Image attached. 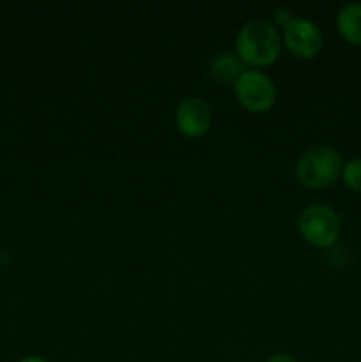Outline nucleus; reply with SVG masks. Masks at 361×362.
<instances>
[{
    "instance_id": "nucleus-11",
    "label": "nucleus",
    "mask_w": 361,
    "mask_h": 362,
    "mask_svg": "<svg viewBox=\"0 0 361 362\" xmlns=\"http://www.w3.org/2000/svg\"><path fill=\"white\" fill-rule=\"evenodd\" d=\"M265 362H297L294 359L292 356H289V354H275L273 357H269Z\"/></svg>"
},
{
    "instance_id": "nucleus-12",
    "label": "nucleus",
    "mask_w": 361,
    "mask_h": 362,
    "mask_svg": "<svg viewBox=\"0 0 361 362\" xmlns=\"http://www.w3.org/2000/svg\"><path fill=\"white\" fill-rule=\"evenodd\" d=\"M18 362H50V361L45 359V357H41V356H27Z\"/></svg>"
},
{
    "instance_id": "nucleus-10",
    "label": "nucleus",
    "mask_w": 361,
    "mask_h": 362,
    "mask_svg": "<svg viewBox=\"0 0 361 362\" xmlns=\"http://www.w3.org/2000/svg\"><path fill=\"white\" fill-rule=\"evenodd\" d=\"M292 14H290V11H287L285 7H280V9H276V13H275V20H276V23L278 25H282V27H285L287 23H289L290 20H292Z\"/></svg>"
},
{
    "instance_id": "nucleus-1",
    "label": "nucleus",
    "mask_w": 361,
    "mask_h": 362,
    "mask_svg": "<svg viewBox=\"0 0 361 362\" xmlns=\"http://www.w3.org/2000/svg\"><path fill=\"white\" fill-rule=\"evenodd\" d=\"M282 49L280 34L269 21L250 20L236 37V55L251 67H264L275 62Z\"/></svg>"
},
{
    "instance_id": "nucleus-3",
    "label": "nucleus",
    "mask_w": 361,
    "mask_h": 362,
    "mask_svg": "<svg viewBox=\"0 0 361 362\" xmlns=\"http://www.w3.org/2000/svg\"><path fill=\"white\" fill-rule=\"evenodd\" d=\"M299 232L315 247H331L342 235V219L329 205H308L299 216Z\"/></svg>"
},
{
    "instance_id": "nucleus-5",
    "label": "nucleus",
    "mask_w": 361,
    "mask_h": 362,
    "mask_svg": "<svg viewBox=\"0 0 361 362\" xmlns=\"http://www.w3.org/2000/svg\"><path fill=\"white\" fill-rule=\"evenodd\" d=\"M283 41L299 59H314L322 48V32L308 18L294 16L283 27Z\"/></svg>"
},
{
    "instance_id": "nucleus-13",
    "label": "nucleus",
    "mask_w": 361,
    "mask_h": 362,
    "mask_svg": "<svg viewBox=\"0 0 361 362\" xmlns=\"http://www.w3.org/2000/svg\"><path fill=\"white\" fill-rule=\"evenodd\" d=\"M0 255H2V246H0Z\"/></svg>"
},
{
    "instance_id": "nucleus-8",
    "label": "nucleus",
    "mask_w": 361,
    "mask_h": 362,
    "mask_svg": "<svg viewBox=\"0 0 361 362\" xmlns=\"http://www.w3.org/2000/svg\"><path fill=\"white\" fill-rule=\"evenodd\" d=\"M336 27L340 35L354 46L361 45V4H343L336 13Z\"/></svg>"
},
{
    "instance_id": "nucleus-9",
    "label": "nucleus",
    "mask_w": 361,
    "mask_h": 362,
    "mask_svg": "<svg viewBox=\"0 0 361 362\" xmlns=\"http://www.w3.org/2000/svg\"><path fill=\"white\" fill-rule=\"evenodd\" d=\"M342 179L349 189L361 193V158L353 159L347 165H343Z\"/></svg>"
},
{
    "instance_id": "nucleus-7",
    "label": "nucleus",
    "mask_w": 361,
    "mask_h": 362,
    "mask_svg": "<svg viewBox=\"0 0 361 362\" xmlns=\"http://www.w3.org/2000/svg\"><path fill=\"white\" fill-rule=\"evenodd\" d=\"M244 71V64L234 53H219L209 64V76L222 87L236 83Z\"/></svg>"
},
{
    "instance_id": "nucleus-6",
    "label": "nucleus",
    "mask_w": 361,
    "mask_h": 362,
    "mask_svg": "<svg viewBox=\"0 0 361 362\" xmlns=\"http://www.w3.org/2000/svg\"><path fill=\"white\" fill-rule=\"evenodd\" d=\"M176 122L184 136H204L211 127V108L204 99L197 98V95L184 98L177 105Z\"/></svg>"
},
{
    "instance_id": "nucleus-2",
    "label": "nucleus",
    "mask_w": 361,
    "mask_h": 362,
    "mask_svg": "<svg viewBox=\"0 0 361 362\" xmlns=\"http://www.w3.org/2000/svg\"><path fill=\"white\" fill-rule=\"evenodd\" d=\"M342 156L329 145H311L297 158L296 177L304 187L322 189L342 175Z\"/></svg>"
},
{
    "instance_id": "nucleus-4",
    "label": "nucleus",
    "mask_w": 361,
    "mask_h": 362,
    "mask_svg": "<svg viewBox=\"0 0 361 362\" xmlns=\"http://www.w3.org/2000/svg\"><path fill=\"white\" fill-rule=\"evenodd\" d=\"M234 92L246 110L253 113L268 112L276 99V88L271 78L262 71L246 69L234 83Z\"/></svg>"
}]
</instances>
